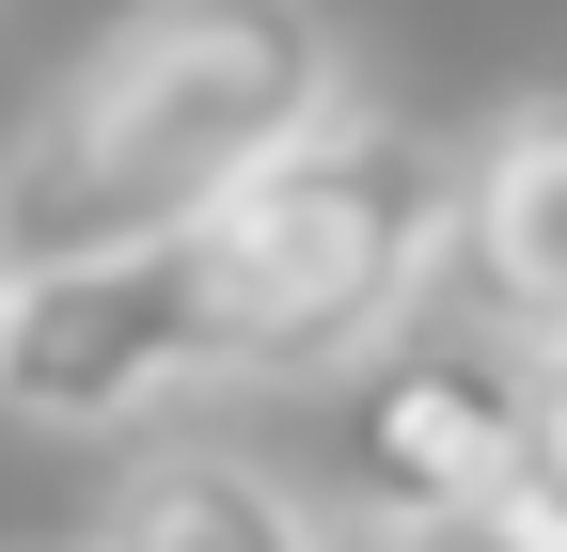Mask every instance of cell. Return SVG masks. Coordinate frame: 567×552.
<instances>
[{
  "instance_id": "1",
  "label": "cell",
  "mask_w": 567,
  "mask_h": 552,
  "mask_svg": "<svg viewBox=\"0 0 567 552\" xmlns=\"http://www.w3.org/2000/svg\"><path fill=\"white\" fill-rule=\"evenodd\" d=\"M331 111H347V48L316 0H142L48 95L17 174L63 237H189Z\"/></svg>"
},
{
  "instance_id": "2",
  "label": "cell",
  "mask_w": 567,
  "mask_h": 552,
  "mask_svg": "<svg viewBox=\"0 0 567 552\" xmlns=\"http://www.w3.org/2000/svg\"><path fill=\"white\" fill-rule=\"evenodd\" d=\"M442 205H457V159L394 111H331L252 190H221L189 222L221 379H331V364L394 348L425 268H442Z\"/></svg>"
},
{
  "instance_id": "3",
  "label": "cell",
  "mask_w": 567,
  "mask_h": 552,
  "mask_svg": "<svg viewBox=\"0 0 567 552\" xmlns=\"http://www.w3.org/2000/svg\"><path fill=\"white\" fill-rule=\"evenodd\" d=\"M221 379L205 348V268L189 237H63L17 253V300H0V410L17 427H142Z\"/></svg>"
},
{
  "instance_id": "4",
  "label": "cell",
  "mask_w": 567,
  "mask_h": 552,
  "mask_svg": "<svg viewBox=\"0 0 567 552\" xmlns=\"http://www.w3.org/2000/svg\"><path fill=\"white\" fill-rule=\"evenodd\" d=\"M520 348L473 316H410L394 348H363V395H347V490L363 521L410 505H520Z\"/></svg>"
},
{
  "instance_id": "5",
  "label": "cell",
  "mask_w": 567,
  "mask_h": 552,
  "mask_svg": "<svg viewBox=\"0 0 567 552\" xmlns=\"http://www.w3.org/2000/svg\"><path fill=\"white\" fill-rule=\"evenodd\" d=\"M442 268H457V316L505 331V348H567V95L536 111H488L457 143V205H442Z\"/></svg>"
},
{
  "instance_id": "6",
  "label": "cell",
  "mask_w": 567,
  "mask_h": 552,
  "mask_svg": "<svg viewBox=\"0 0 567 552\" xmlns=\"http://www.w3.org/2000/svg\"><path fill=\"white\" fill-rule=\"evenodd\" d=\"M80 552H331V536L284 505V473H252L221 442H158V458L111 473V505H95Z\"/></svg>"
},
{
  "instance_id": "7",
  "label": "cell",
  "mask_w": 567,
  "mask_h": 552,
  "mask_svg": "<svg viewBox=\"0 0 567 552\" xmlns=\"http://www.w3.org/2000/svg\"><path fill=\"white\" fill-rule=\"evenodd\" d=\"M347 552H551L536 505H410V521H363Z\"/></svg>"
},
{
  "instance_id": "8",
  "label": "cell",
  "mask_w": 567,
  "mask_h": 552,
  "mask_svg": "<svg viewBox=\"0 0 567 552\" xmlns=\"http://www.w3.org/2000/svg\"><path fill=\"white\" fill-rule=\"evenodd\" d=\"M520 505L567 536V348H536V379H520Z\"/></svg>"
},
{
  "instance_id": "9",
  "label": "cell",
  "mask_w": 567,
  "mask_h": 552,
  "mask_svg": "<svg viewBox=\"0 0 567 552\" xmlns=\"http://www.w3.org/2000/svg\"><path fill=\"white\" fill-rule=\"evenodd\" d=\"M0 300H17V222H0Z\"/></svg>"
},
{
  "instance_id": "10",
  "label": "cell",
  "mask_w": 567,
  "mask_h": 552,
  "mask_svg": "<svg viewBox=\"0 0 567 552\" xmlns=\"http://www.w3.org/2000/svg\"><path fill=\"white\" fill-rule=\"evenodd\" d=\"M551 552H567V536H551Z\"/></svg>"
}]
</instances>
